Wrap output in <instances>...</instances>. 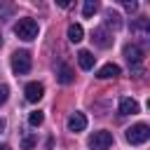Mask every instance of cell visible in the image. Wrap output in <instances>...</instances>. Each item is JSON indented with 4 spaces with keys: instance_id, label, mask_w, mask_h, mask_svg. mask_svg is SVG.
Masks as SVG:
<instances>
[{
    "instance_id": "obj_13",
    "label": "cell",
    "mask_w": 150,
    "mask_h": 150,
    "mask_svg": "<svg viewBox=\"0 0 150 150\" xmlns=\"http://www.w3.org/2000/svg\"><path fill=\"white\" fill-rule=\"evenodd\" d=\"M105 26H110V28H122V16L117 14V12H112V9H108L105 12Z\"/></svg>"
},
{
    "instance_id": "obj_15",
    "label": "cell",
    "mask_w": 150,
    "mask_h": 150,
    "mask_svg": "<svg viewBox=\"0 0 150 150\" xmlns=\"http://www.w3.org/2000/svg\"><path fill=\"white\" fill-rule=\"evenodd\" d=\"M96 9H98V5H96L94 0H87V2H84V7H82V14L89 19V16H94V14H96Z\"/></svg>"
},
{
    "instance_id": "obj_19",
    "label": "cell",
    "mask_w": 150,
    "mask_h": 150,
    "mask_svg": "<svg viewBox=\"0 0 150 150\" xmlns=\"http://www.w3.org/2000/svg\"><path fill=\"white\" fill-rule=\"evenodd\" d=\"M124 7H127L129 12H136V7H138V5H136V2H124Z\"/></svg>"
},
{
    "instance_id": "obj_6",
    "label": "cell",
    "mask_w": 150,
    "mask_h": 150,
    "mask_svg": "<svg viewBox=\"0 0 150 150\" xmlns=\"http://www.w3.org/2000/svg\"><path fill=\"white\" fill-rule=\"evenodd\" d=\"M91 40H94V45H96V47H101V49H108V47L112 45V35H110L105 28H94Z\"/></svg>"
},
{
    "instance_id": "obj_16",
    "label": "cell",
    "mask_w": 150,
    "mask_h": 150,
    "mask_svg": "<svg viewBox=\"0 0 150 150\" xmlns=\"http://www.w3.org/2000/svg\"><path fill=\"white\" fill-rule=\"evenodd\" d=\"M28 122H30V127H40V124L45 122V115H42L40 110H33V112L28 115Z\"/></svg>"
},
{
    "instance_id": "obj_5",
    "label": "cell",
    "mask_w": 150,
    "mask_h": 150,
    "mask_svg": "<svg viewBox=\"0 0 150 150\" xmlns=\"http://www.w3.org/2000/svg\"><path fill=\"white\" fill-rule=\"evenodd\" d=\"M124 59L129 61V66L134 68V73H141V63H143V49L131 42V45H124Z\"/></svg>"
},
{
    "instance_id": "obj_4",
    "label": "cell",
    "mask_w": 150,
    "mask_h": 150,
    "mask_svg": "<svg viewBox=\"0 0 150 150\" xmlns=\"http://www.w3.org/2000/svg\"><path fill=\"white\" fill-rule=\"evenodd\" d=\"M89 150H110L112 145V134L110 131H94L87 141Z\"/></svg>"
},
{
    "instance_id": "obj_3",
    "label": "cell",
    "mask_w": 150,
    "mask_h": 150,
    "mask_svg": "<svg viewBox=\"0 0 150 150\" xmlns=\"http://www.w3.org/2000/svg\"><path fill=\"white\" fill-rule=\"evenodd\" d=\"M30 66H33V61H30V54L26 49H16L12 54V70H14V75H26L30 70Z\"/></svg>"
},
{
    "instance_id": "obj_9",
    "label": "cell",
    "mask_w": 150,
    "mask_h": 150,
    "mask_svg": "<svg viewBox=\"0 0 150 150\" xmlns=\"http://www.w3.org/2000/svg\"><path fill=\"white\" fill-rule=\"evenodd\" d=\"M122 70H120V66L117 63H105V66H101L98 70H96V77L98 80H110V77H117Z\"/></svg>"
},
{
    "instance_id": "obj_12",
    "label": "cell",
    "mask_w": 150,
    "mask_h": 150,
    "mask_svg": "<svg viewBox=\"0 0 150 150\" xmlns=\"http://www.w3.org/2000/svg\"><path fill=\"white\" fill-rule=\"evenodd\" d=\"M138 112V103L129 96H122L120 98V115H136Z\"/></svg>"
},
{
    "instance_id": "obj_18",
    "label": "cell",
    "mask_w": 150,
    "mask_h": 150,
    "mask_svg": "<svg viewBox=\"0 0 150 150\" xmlns=\"http://www.w3.org/2000/svg\"><path fill=\"white\" fill-rule=\"evenodd\" d=\"M7 101V87H0V105Z\"/></svg>"
},
{
    "instance_id": "obj_11",
    "label": "cell",
    "mask_w": 150,
    "mask_h": 150,
    "mask_svg": "<svg viewBox=\"0 0 150 150\" xmlns=\"http://www.w3.org/2000/svg\"><path fill=\"white\" fill-rule=\"evenodd\" d=\"M94 61H96V56L91 52H87V49H80L77 52V63H80L82 70H91L94 68Z\"/></svg>"
},
{
    "instance_id": "obj_14",
    "label": "cell",
    "mask_w": 150,
    "mask_h": 150,
    "mask_svg": "<svg viewBox=\"0 0 150 150\" xmlns=\"http://www.w3.org/2000/svg\"><path fill=\"white\" fill-rule=\"evenodd\" d=\"M82 38H84L82 26H80V23H70V26H68V40H70V42H80Z\"/></svg>"
},
{
    "instance_id": "obj_20",
    "label": "cell",
    "mask_w": 150,
    "mask_h": 150,
    "mask_svg": "<svg viewBox=\"0 0 150 150\" xmlns=\"http://www.w3.org/2000/svg\"><path fill=\"white\" fill-rule=\"evenodd\" d=\"M2 129H5V120L0 117V131H2Z\"/></svg>"
},
{
    "instance_id": "obj_7",
    "label": "cell",
    "mask_w": 150,
    "mask_h": 150,
    "mask_svg": "<svg viewBox=\"0 0 150 150\" xmlns=\"http://www.w3.org/2000/svg\"><path fill=\"white\" fill-rule=\"evenodd\" d=\"M23 94H26V101L38 103V101L45 96V87H42L40 82H28V84H26V89H23Z\"/></svg>"
},
{
    "instance_id": "obj_1",
    "label": "cell",
    "mask_w": 150,
    "mask_h": 150,
    "mask_svg": "<svg viewBox=\"0 0 150 150\" xmlns=\"http://www.w3.org/2000/svg\"><path fill=\"white\" fill-rule=\"evenodd\" d=\"M14 33H16V38H21V40L30 42V40H35V38H38L40 28H38V21H35V19L23 16V19H19V21L14 23Z\"/></svg>"
},
{
    "instance_id": "obj_8",
    "label": "cell",
    "mask_w": 150,
    "mask_h": 150,
    "mask_svg": "<svg viewBox=\"0 0 150 150\" xmlns=\"http://www.w3.org/2000/svg\"><path fill=\"white\" fill-rule=\"evenodd\" d=\"M68 129L70 131H84L87 129V117H84V112H73L70 117H68Z\"/></svg>"
},
{
    "instance_id": "obj_17",
    "label": "cell",
    "mask_w": 150,
    "mask_h": 150,
    "mask_svg": "<svg viewBox=\"0 0 150 150\" xmlns=\"http://www.w3.org/2000/svg\"><path fill=\"white\" fill-rule=\"evenodd\" d=\"M33 145H35V136H26V138H23V143H21V148H23V150H30Z\"/></svg>"
},
{
    "instance_id": "obj_22",
    "label": "cell",
    "mask_w": 150,
    "mask_h": 150,
    "mask_svg": "<svg viewBox=\"0 0 150 150\" xmlns=\"http://www.w3.org/2000/svg\"><path fill=\"white\" fill-rule=\"evenodd\" d=\"M0 47H2V38H0Z\"/></svg>"
},
{
    "instance_id": "obj_21",
    "label": "cell",
    "mask_w": 150,
    "mask_h": 150,
    "mask_svg": "<svg viewBox=\"0 0 150 150\" xmlns=\"http://www.w3.org/2000/svg\"><path fill=\"white\" fill-rule=\"evenodd\" d=\"M0 150H12V148L9 145H0Z\"/></svg>"
},
{
    "instance_id": "obj_2",
    "label": "cell",
    "mask_w": 150,
    "mask_h": 150,
    "mask_svg": "<svg viewBox=\"0 0 150 150\" xmlns=\"http://www.w3.org/2000/svg\"><path fill=\"white\" fill-rule=\"evenodd\" d=\"M124 138H127L131 145H143V143L150 138V127H148V124H143V122H138V124H134V127H129V129H127Z\"/></svg>"
},
{
    "instance_id": "obj_10",
    "label": "cell",
    "mask_w": 150,
    "mask_h": 150,
    "mask_svg": "<svg viewBox=\"0 0 150 150\" xmlns=\"http://www.w3.org/2000/svg\"><path fill=\"white\" fill-rule=\"evenodd\" d=\"M73 75H75V73H73V68H70L68 63H63V61H61V63H59V68H56V80H59L61 84H70V82H73Z\"/></svg>"
}]
</instances>
